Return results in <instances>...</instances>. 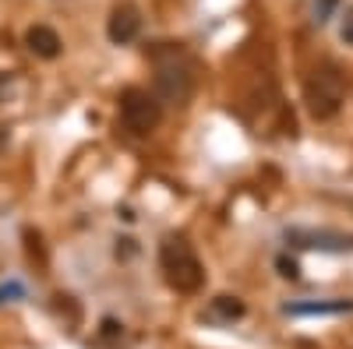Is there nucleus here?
<instances>
[{
	"label": "nucleus",
	"instance_id": "obj_11",
	"mask_svg": "<svg viewBox=\"0 0 353 349\" xmlns=\"http://www.w3.org/2000/svg\"><path fill=\"white\" fill-rule=\"evenodd\" d=\"M21 297H25V286H21V282H4V286H0V304L21 300Z\"/></svg>",
	"mask_w": 353,
	"mask_h": 349
},
{
	"label": "nucleus",
	"instance_id": "obj_12",
	"mask_svg": "<svg viewBox=\"0 0 353 349\" xmlns=\"http://www.w3.org/2000/svg\"><path fill=\"white\" fill-rule=\"evenodd\" d=\"M339 36H343V43H346V46H353V4H350V8H346V14H343Z\"/></svg>",
	"mask_w": 353,
	"mask_h": 349
},
{
	"label": "nucleus",
	"instance_id": "obj_3",
	"mask_svg": "<svg viewBox=\"0 0 353 349\" xmlns=\"http://www.w3.org/2000/svg\"><path fill=\"white\" fill-rule=\"evenodd\" d=\"M343 96H346V81H343L339 67H332V64L318 67L307 81V89H304V99H307V109H311L314 120L336 116L339 106H343Z\"/></svg>",
	"mask_w": 353,
	"mask_h": 349
},
{
	"label": "nucleus",
	"instance_id": "obj_1",
	"mask_svg": "<svg viewBox=\"0 0 353 349\" xmlns=\"http://www.w3.org/2000/svg\"><path fill=\"white\" fill-rule=\"evenodd\" d=\"M156 61V99L184 106L194 92V67L181 46H159L152 53Z\"/></svg>",
	"mask_w": 353,
	"mask_h": 349
},
{
	"label": "nucleus",
	"instance_id": "obj_2",
	"mask_svg": "<svg viewBox=\"0 0 353 349\" xmlns=\"http://www.w3.org/2000/svg\"><path fill=\"white\" fill-rule=\"evenodd\" d=\"M159 265L166 272V282L176 293H198L205 282V268L194 254V247L184 237H166L159 247Z\"/></svg>",
	"mask_w": 353,
	"mask_h": 349
},
{
	"label": "nucleus",
	"instance_id": "obj_6",
	"mask_svg": "<svg viewBox=\"0 0 353 349\" xmlns=\"http://www.w3.org/2000/svg\"><path fill=\"white\" fill-rule=\"evenodd\" d=\"M138 32H141V11H138L134 4H117L113 14H110V21H106V36H110V43L128 46V43L138 39Z\"/></svg>",
	"mask_w": 353,
	"mask_h": 349
},
{
	"label": "nucleus",
	"instance_id": "obj_13",
	"mask_svg": "<svg viewBox=\"0 0 353 349\" xmlns=\"http://www.w3.org/2000/svg\"><path fill=\"white\" fill-rule=\"evenodd\" d=\"M336 4H339V0H314V18H318V25L332 18V8H336Z\"/></svg>",
	"mask_w": 353,
	"mask_h": 349
},
{
	"label": "nucleus",
	"instance_id": "obj_8",
	"mask_svg": "<svg viewBox=\"0 0 353 349\" xmlns=\"http://www.w3.org/2000/svg\"><path fill=\"white\" fill-rule=\"evenodd\" d=\"M353 310V300H304V304H286L283 314L290 317H321V314H346Z\"/></svg>",
	"mask_w": 353,
	"mask_h": 349
},
{
	"label": "nucleus",
	"instance_id": "obj_5",
	"mask_svg": "<svg viewBox=\"0 0 353 349\" xmlns=\"http://www.w3.org/2000/svg\"><path fill=\"white\" fill-rule=\"evenodd\" d=\"M286 244L304 247V251H329V254L353 251V237L336 229H286Z\"/></svg>",
	"mask_w": 353,
	"mask_h": 349
},
{
	"label": "nucleus",
	"instance_id": "obj_7",
	"mask_svg": "<svg viewBox=\"0 0 353 349\" xmlns=\"http://www.w3.org/2000/svg\"><path fill=\"white\" fill-rule=\"evenodd\" d=\"M25 46L32 50L36 56H43V61L61 56V36H57L50 25H32V28H28V32H25Z\"/></svg>",
	"mask_w": 353,
	"mask_h": 349
},
{
	"label": "nucleus",
	"instance_id": "obj_10",
	"mask_svg": "<svg viewBox=\"0 0 353 349\" xmlns=\"http://www.w3.org/2000/svg\"><path fill=\"white\" fill-rule=\"evenodd\" d=\"M276 268H279V275L283 279H301V265L293 257H286V254H279L276 257Z\"/></svg>",
	"mask_w": 353,
	"mask_h": 349
},
{
	"label": "nucleus",
	"instance_id": "obj_9",
	"mask_svg": "<svg viewBox=\"0 0 353 349\" xmlns=\"http://www.w3.org/2000/svg\"><path fill=\"white\" fill-rule=\"evenodd\" d=\"M237 317H244V304L237 297H216L209 304V321L230 325V321H237Z\"/></svg>",
	"mask_w": 353,
	"mask_h": 349
},
{
	"label": "nucleus",
	"instance_id": "obj_4",
	"mask_svg": "<svg viewBox=\"0 0 353 349\" xmlns=\"http://www.w3.org/2000/svg\"><path fill=\"white\" fill-rule=\"evenodd\" d=\"M159 116H163V106L152 92L145 89H124L121 96V120L131 134H152L159 127Z\"/></svg>",
	"mask_w": 353,
	"mask_h": 349
}]
</instances>
